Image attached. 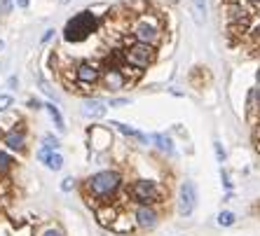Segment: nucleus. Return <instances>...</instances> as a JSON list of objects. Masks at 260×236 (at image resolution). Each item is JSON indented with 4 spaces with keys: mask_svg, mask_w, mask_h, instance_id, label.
Here are the masks:
<instances>
[{
    "mask_svg": "<svg viewBox=\"0 0 260 236\" xmlns=\"http://www.w3.org/2000/svg\"><path fill=\"white\" fill-rule=\"evenodd\" d=\"M122 190V173L106 169V171H96L85 180V194L87 201L94 204V208L103 204H113L110 199Z\"/></svg>",
    "mask_w": 260,
    "mask_h": 236,
    "instance_id": "nucleus-1",
    "label": "nucleus"
},
{
    "mask_svg": "<svg viewBox=\"0 0 260 236\" xmlns=\"http://www.w3.org/2000/svg\"><path fill=\"white\" fill-rule=\"evenodd\" d=\"M131 35H134L136 43L155 47L162 38V19L152 12H143L131 21Z\"/></svg>",
    "mask_w": 260,
    "mask_h": 236,
    "instance_id": "nucleus-2",
    "label": "nucleus"
},
{
    "mask_svg": "<svg viewBox=\"0 0 260 236\" xmlns=\"http://www.w3.org/2000/svg\"><path fill=\"white\" fill-rule=\"evenodd\" d=\"M96 28H98L96 14H92V12H80V14H75L71 21L66 23L64 38L68 43H82V40H87Z\"/></svg>",
    "mask_w": 260,
    "mask_h": 236,
    "instance_id": "nucleus-3",
    "label": "nucleus"
},
{
    "mask_svg": "<svg viewBox=\"0 0 260 236\" xmlns=\"http://www.w3.org/2000/svg\"><path fill=\"white\" fill-rule=\"evenodd\" d=\"M129 196L134 199L136 206H155V204H162L164 190L160 183L141 178V180H134L129 185Z\"/></svg>",
    "mask_w": 260,
    "mask_h": 236,
    "instance_id": "nucleus-4",
    "label": "nucleus"
},
{
    "mask_svg": "<svg viewBox=\"0 0 260 236\" xmlns=\"http://www.w3.org/2000/svg\"><path fill=\"white\" fill-rule=\"evenodd\" d=\"M124 61L136 68V70H143L155 61V47L150 44H143V43H131L127 49H124Z\"/></svg>",
    "mask_w": 260,
    "mask_h": 236,
    "instance_id": "nucleus-5",
    "label": "nucleus"
},
{
    "mask_svg": "<svg viewBox=\"0 0 260 236\" xmlns=\"http://www.w3.org/2000/svg\"><path fill=\"white\" fill-rule=\"evenodd\" d=\"M195 206H197V187L192 180H185L178 187V213L183 217H190L195 213Z\"/></svg>",
    "mask_w": 260,
    "mask_h": 236,
    "instance_id": "nucleus-6",
    "label": "nucleus"
},
{
    "mask_svg": "<svg viewBox=\"0 0 260 236\" xmlns=\"http://www.w3.org/2000/svg\"><path fill=\"white\" fill-rule=\"evenodd\" d=\"M131 215H134L136 227H141V229H155L160 222V213L155 206H136Z\"/></svg>",
    "mask_w": 260,
    "mask_h": 236,
    "instance_id": "nucleus-7",
    "label": "nucleus"
},
{
    "mask_svg": "<svg viewBox=\"0 0 260 236\" xmlns=\"http://www.w3.org/2000/svg\"><path fill=\"white\" fill-rule=\"evenodd\" d=\"M101 68H98L96 64H92V61H82V64L75 65V80L80 82V85H96L98 80H101Z\"/></svg>",
    "mask_w": 260,
    "mask_h": 236,
    "instance_id": "nucleus-8",
    "label": "nucleus"
},
{
    "mask_svg": "<svg viewBox=\"0 0 260 236\" xmlns=\"http://www.w3.org/2000/svg\"><path fill=\"white\" fill-rule=\"evenodd\" d=\"M101 85L110 89V91H118V89L127 85V77L118 65H110V68H103V73H101Z\"/></svg>",
    "mask_w": 260,
    "mask_h": 236,
    "instance_id": "nucleus-9",
    "label": "nucleus"
},
{
    "mask_svg": "<svg viewBox=\"0 0 260 236\" xmlns=\"http://www.w3.org/2000/svg\"><path fill=\"white\" fill-rule=\"evenodd\" d=\"M113 232H118V234H131L134 229H136V222H134V215L127 213V211H119L118 217L113 220V225H110Z\"/></svg>",
    "mask_w": 260,
    "mask_h": 236,
    "instance_id": "nucleus-10",
    "label": "nucleus"
},
{
    "mask_svg": "<svg viewBox=\"0 0 260 236\" xmlns=\"http://www.w3.org/2000/svg\"><path fill=\"white\" fill-rule=\"evenodd\" d=\"M2 143H5L7 150H12V152H24L26 150V133H24V129H12L5 133Z\"/></svg>",
    "mask_w": 260,
    "mask_h": 236,
    "instance_id": "nucleus-11",
    "label": "nucleus"
},
{
    "mask_svg": "<svg viewBox=\"0 0 260 236\" xmlns=\"http://www.w3.org/2000/svg\"><path fill=\"white\" fill-rule=\"evenodd\" d=\"M122 211V208H118L115 204H103V206H98L96 208V217H98V225H103V227H108L113 225V220L118 217V213Z\"/></svg>",
    "mask_w": 260,
    "mask_h": 236,
    "instance_id": "nucleus-12",
    "label": "nucleus"
},
{
    "mask_svg": "<svg viewBox=\"0 0 260 236\" xmlns=\"http://www.w3.org/2000/svg\"><path fill=\"white\" fill-rule=\"evenodd\" d=\"M82 112L87 117H103L106 115V103L98 101V98H87L85 106H82Z\"/></svg>",
    "mask_w": 260,
    "mask_h": 236,
    "instance_id": "nucleus-13",
    "label": "nucleus"
},
{
    "mask_svg": "<svg viewBox=\"0 0 260 236\" xmlns=\"http://www.w3.org/2000/svg\"><path fill=\"white\" fill-rule=\"evenodd\" d=\"M92 145H94L96 150L108 148L110 145V131L101 129V127H94V129H92Z\"/></svg>",
    "mask_w": 260,
    "mask_h": 236,
    "instance_id": "nucleus-14",
    "label": "nucleus"
},
{
    "mask_svg": "<svg viewBox=\"0 0 260 236\" xmlns=\"http://www.w3.org/2000/svg\"><path fill=\"white\" fill-rule=\"evenodd\" d=\"M110 127H115V129H118L119 133H124V136H131V138L141 140V143H148V136H143L141 131L131 129V127H127V124H119V122H113V124H110Z\"/></svg>",
    "mask_w": 260,
    "mask_h": 236,
    "instance_id": "nucleus-15",
    "label": "nucleus"
},
{
    "mask_svg": "<svg viewBox=\"0 0 260 236\" xmlns=\"http://www.w3.org/2000/svg\"><path fill=\"white\" fill-rule=\"evenodd\" d=\"M150 140L162 152H166V154H173V143H171V138H169V136H164V133H155Z\"/></svg>",
    "mask_w": 260,
    "mask_h": 236,
    "instance_id": "nucleus-16",
    "label": "nucleus"
},
{
    "mask_svg": "<svg viewBox=\"0 0 260 236\" xmlns=\"http://www.w3.org/2000/svg\"><path fill=\"white\" fill-rule=\"evenodd\" d=\"M192 17H195V23L202 26L206 19V0H192Z\"/></svg>",
    "mask_w": 260,
    "mask_h": 236,
    "instance_id": "nucleus-17",
    "label": "nucleus"
},
{
    "mask_svg": "<svg viewBox=\"0 0 260 236\" xmlns=\"http://www.w3.org/2000/svg\"><path fill=\"white\" fill-rule=\"evenodd\" d=\"M45 107H47L49 117L54 119V127H56V129H59V131H64V129H66V124H64V117H61V112H59V107H56L54 103H47Z\"/></svg>",
    "mask_w": 260,
    "mask_h": 236,
    "instance_id": "nucleus-18",
    "label": "nucleus"
},
{
    "mask_svg": "<svg viewBox=\"0 0 260 236\" xmlns=\"http://www.w3.org/2000/svg\"><path fill=\"white\" fill-rule=\"evenodd\" d=\"M45 166H47L49 171H59V169L64 166V157H61L59 152H49V157L45 159Z\"/></svg>",
    "mask_w": 260,
    "mask_h": 236,
    "instance_id": "nucleus-19",
    "label": "nucleus"
},
{
    "mask_svg": "<svg viewBox=\"0 0 260 236\" xmlns=\"http://www.w3.org/2000/svg\"><path fill=\"white\" fill-rule=\"evenodd\" d=\"M12 166H14L12 154H7L5 150H0V175H7V173L12 171Z\"/></svg>",
    "mask_w": 260,
    "mask_h": 236,
    "instance_id": "nucleus-20",
    "label": "nucleus"
},
{
    "mask_svg": "<svg viewBox=\"0 0 260 236\" xmlns=\"http://www.w3.org/2000/svg\"><path fill=\"white\" fill-rule=\"evenodd\" d=\"M216 220H218V225L220 227H232L235 222H237V215L232 213V211H220Z\"/></svg>",
    "mask_w": 260,
    "mask_h": 236,
    "instance_id": "nucleus-21",
    "label": "nucleus"
},
{
    "mask_svg": "<svg viewBox=\"0 0 260 236\" xmlns=\"http://www.w3.org/2000/svg\"><path fill=\"white\" fill-rule=\"evenodd\" d=\"M43 148H45V150H49V152H56V150H59V140H56L54 136H49V133H47V136L43 138Z\"/></svg>",
    "mask_w": 260,
    "mask_h": 236,
    "instance_id": "nucleus-22",
    "label": "nucleus"
},
{
    "mask_svg": "<svg viewBox=\"0 0 260 236\" xmlns=\"http://www.w3.org/2000/svg\"><path fill=\"white\" fill-rule=\"evenodd\" d=\"M38 236H64V232H61L59 227H45Z\"/></svg>",
    "mask_w": 260,
    "mask_h": 236,
    "instance_id": "nucleus-23",
    "label": "nucleus"
},
{
    "mask_svg": "<svg viewBox=\"0 0 260 236\" xmlns=\"http://www.w3.org/2000/svg\"><path fill=\"white\" fill-rule=\"evenodd\" d=\"M213 150H216V159L223 164L225 161V150H223V145H220V140H213Z\"/></svg>",
    "mask_w": 260,
    "mask_h": 236,
    "instance_id": "nucleus-24",
    "label": "nucleus"
},
{
    "mask_svg": "<svg viewBox=\"0 0 260 236\" xmlns=\"http://www.w3.org/2000/svg\"><path fill=\"white\" fill-rule=\"evenodd\" d=\"M12 103H14V98H12L10 94H2V96H0V110H7V107H12Z\"/></svg>",
    "mask_w": 260,
    "mask_h": 236,
    "instance_id": "nucleus-25",
    "label": "nucleus"
},
{
    "mask_svg": "<svg viewBox=\"0 0 260 236\" xmlns=\"http://www.w3.org/2000/svg\"><path fill=\"white\" fill-rule=\"evenodd\" d=\"M220 180H223V187H225V190H232V180H230V175H228V171H225V169H220Z\"/></svg>",
    "mask_w": 260,
    "mask_h": 236,
    "instance_id": "nucleus-26",
    "label": "nucleus"
},
{
    "mask_svg": "<svg viewBox=\"0 0 260 236\" xmlns=\"http://www.w3.org/2000/svg\"><path fill=\"white\" fill-rule=\"evenodd\" d=\"M73 187H75V178H71V175H68V178H64V183H61V190H64V192H71Z\"/></svg>",
    "mask_w": 260,
    "mask_h": 236,
    "instance_id": "nucleus-27",
    "label": "nucleus"
},
{
    "mask_svg": "<svg viewBox=\"0 0 260 236\" xmlns=\"http://www.w3.org/2000/svg\"><path fill=\"white\" fill-rule=\"evenodd\" d=\"M0 10H2V14H10V12H12V0H2Z\"/></svg>",
    "mask_w": 260,
    "mask_h": 236,
    "instance_id": "nucleus-28",
    "label": "nucleus"
},
{
    "mask_svg": "<svg viewBox=\"0 0 260 236\" xmlns=\"http://www.w3.org/2000/svg\"><path fill=\"white\" fill-rule=\"evenodd\" d=\"M124 103H129L127 98H115V101H110V106H124Z\"/></svg>",
    "mask_w": 260,
    "mask_h": 236,
    "instance_id": "nucleus-29",
    "label": "nucleus"
},
{
    "mask_svg": "<svg viewBox=\"0 0 260 236\" xmlns=\"http://www.w3.org/2000/svg\"><path fill=\"white\" fill-rule=\"evenodd\" d=\"M52 35H54V31H52V28H49V31H45V35H43V43H47V40H49Z\"/></svg>",
    "mask_w": 260,
    "mask_h": 236,
    "instance_id": "nucleus-30",
    "label": "nucleus"
},
{
    "mask_svg": "<svg viewBox=\"0 0 260 236\" xmlns=\"http://www.w3.org/2000/svg\"><path fill=\"white\" fill-rule=\"evenodd\" d=\"M28 2H31V0H17V5H19V7H28Z\"/></svg>",
    "mask_w": 260,
    "mask_h": 236,
    "instance_id": "nucleus-31",
    "label": "nucleus"
},
{
    "mask_svg": "<svg viewBox=\"0 0 260 236\" xmlns=\"http://www.w3.org/2000/svg\"><path fill=\"white\" fill-rule=\"evenodd\" d=\"M28 106H31V107H40V103H38L35 98H31V101H28Z\"/></svg>",
    "mask_w": 260,
    "mask_h": 236,
    "instance_id": "nucleus-32",
    "label": "nucleus"
},
{
    "mask_svg": "<svg viewBox=\"0 0 260 236\" xmlns=\"http://www.w3.org/2000/svg\"><path fill=\"white\" fill-rule=\"evenodd\" d=\"M251 2H260V0H251Z\"/></svg>",
    "mask_w": 260,
    "mask_h": 236,
    "instance_id": "nucleus-33",
    "label": "nucleus"
},
{
    "mask_svg": "<svg viewBox=\"0 0 260 236\" xmlns=\"http://www.w3.org/2000/svg\"><path fill=\"white\" fill-rule=\"evenodd\" d=\"M0 49H2V43H0Z\"/></svg>",
    "mask_w": 260,
    "mask_h": 236,
    "instance_id": "nucleus-34",
    "label": "nucleus"
},
{
    "mask_svg": "<svg viewBox=\"0 0 260 236\" xmlns=\"http://www.w3.org/2000/svg\"><path fill=\"white\" fill-rule=\"evenodd\" d=\"M64 2H68V0H64Z\"/></svg>",
    "mask_w": 260,
    "mask_h": 236,
    "instance_id": "nucleus-35",
    "label": "nucleus"
}]
</instances>
